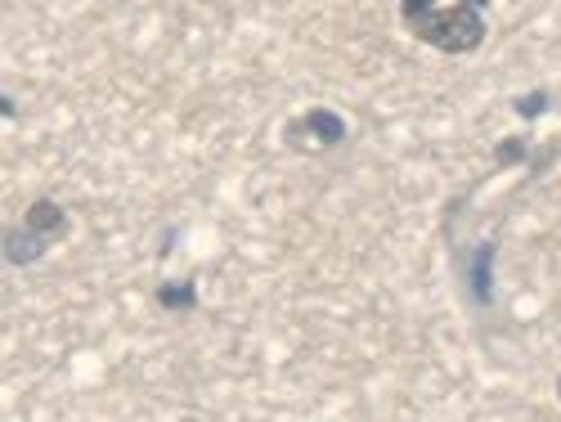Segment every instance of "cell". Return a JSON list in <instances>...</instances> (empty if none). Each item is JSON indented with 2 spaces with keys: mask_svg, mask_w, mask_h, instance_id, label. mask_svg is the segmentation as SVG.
<instances>
[{
  "mask_svg": "<svg viewBox=\"0 0 561 422\" xmlns=\"http://www.w3.org/2000/svg\"><path fill=\"white\" fill-rule=\"evenodd\" d=\"M396 14L413 41L440 55H477L490 36L481 0H400Z\"/></svg>",
  "mask_w": 561,
  "mask_h": 422,
  "instance_id": "obj_1",
  "label": "cell"
},
{
  "mask_svg": "<svg viewBox=\"0 0 561 422\" xmlns=\"http://www.w3.org/2000/svg\"><path fill=\"white\" fill-rule=\"evenodd\" d=\"M346 135H351V122L333 109H310L301 117H293L284 126V145L288 149H301V153H323V149H337L346 145Z\"/></svg>",
  "mask_w": 561,
  "mask_h": 422,
  "instance_id": "obj_2",
  "label": "cell"
},
{
  "mask_svg": "<svg viewBox=\"0 0 561 422\" xmlns=\"http://www.w3.org/2000/svg\"><path fill=\"white\" fill-rule=\"evenodd\" d=\"M494 261H499V243L494 239H481L472 252L462 256V293L477 310L494 306Z\"/></svg>",
  "mask_w": 561,
  "mask_h": 422,
  "instance_id": "obj_3",
  "label": "cell"
},
{
  "mask_svg": "<svg viewBox=\"0 0 561 422\" xmlns=\"http://www.w3.org/2000/svg\"><path fill=\"white\" fill-rule=\"evenodd\" d=\"M23 225H27L32 233H41V239L59 243L64 233L72 229V216H68V207H64L59 198H32V203H27V216H23Z\"/></svg>",
  "mask_w": 561,
  "mask_h": 422,
  "instance_id": "obj_4",
  "label": "cell"
},
{
  "mask_svg": "<svg viewBox=\"0 0 561 422\" xmlns=\"http://www.w3.org/2000/svg\"><path fill=\"white\" fill-rule=\"evenodd\" d=\"M50 248H55V243L41 239V233H32L27 225H10V229H5V243H0V252H5L10 265H36Z\"/></svg>",
  "mask_w": 561,
  "mask_h": 422,
  "instance_id": "obj_5",
  "label": "cell"
},
{
  "mask_svg": "<svg viewBox=\"0 0 561 422\" xmlns=\"http://www.w3.org/2000/svg\"><path fill=\"white\" fill-rule=\"evenodd\" d=\"M153 301H158V310H167V315H190V310H198V278H167V284L153 288Z\"/></svg>",
  "mask_w": 561,
  "mask_h": 422,
  "instance_id": "obj_6",
  "label": "cell"
},
{
  "mask_svg": "<svg viewBox=\"0 0 561 422\" xmlns=\"http://www.w3.org/2000/svg\"><path fill=\"white\" fill-rule=\"evenodd\" d=\"M522 162H530L526 135H507V139H499V145H494V167L507 171V167H522Z\"/></svg>",
  "mask_w": 561,
  "mask_h": 422,
  "instance_id": "obj_7",
  "label": "cell"
},
{
  "mask_svg": "<svg viewBox=\"0 0 561 422\" xmlns=\"http://www.w3.org/2000/svg\"><path fill=\"white\" fill-rule=\"evenodd\" d=\"M548 109H552V95H548V90H526V95L512 100V113H517L522 122H535V117H543Z\"/></svg>",
  "mask_w": 561,
  "mask_h": 422,
  "instance_id": "obj_8",
  "label": "cell"
},
{
  "mask_svg": "<svg viewBox=\"0 0 561 422\" xmlns=\"http://www.w3.org/2000/svg\"><path fill=\"white\" fill-rule=\"evenodd\" d=\"M0 117H5V122H14V117H19V104H14V95H0Z\"/></svg>",
  "mask_w": 561,
  "mask_h": 422,
  "instance_id": "obj_9",
  "label": "cell"
},
{
  "mask_svg": "<svg viewBox=\"0 0 561 422\" xmlns=\"http://www.w3.org/2000/svg\"><path fill=\"white\" fill-rule=\"evenodd\" d=\"M171 248H175V229L162 233V256H171Z\"/></svg>",
  "mask_w": 561,
  "mask_h": 422,
  "instance_id": "obj_10",
  "label": "cell"
},
{
  "mask_svg": "<svg viewBox=\"0 0 561 422\" xmlns=\"http://www.w3.org/2000/svg\"><path fill=\"white\" fill-rule=\"evenodd\" d=\"M557 400H561V378H557Z\"/></svg>",
  "mask_w": 561,
  "mask_h": 422,
  "instance_id": "obj_11",
  "label": "cell"
}]
</instances>
